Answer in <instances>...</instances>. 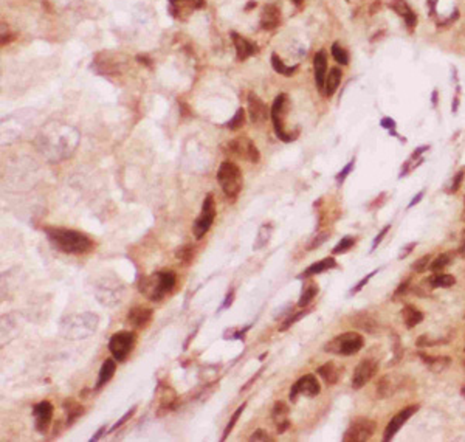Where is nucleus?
Here are the masks:
<instances>
[{"mask_svg": "<svg viewBox=\"0 0 465 442\" xmlns=\"http://www.w3.org/2000/svg\"><path fill=\"white\" fill-rule=\"evenodd\" d=\"M389 7L393 8L399 16H402L406 22V25L409 28H414L415 23H417V16L415 13L411 10V7L406 4V0H393V2L389 4Z\"/></svg>", "mask_w": 465, "mask_h": 442, "instance_id": "nucleus-23", "label": "nucleus"}, {"mask_svg": "<svg viewBox=\"0 0 465 442\" xmlns=\"http://www.w3.org/2000/svg\"><path fill=\"white\" fill-rule=\"evenodd\" d=\"M116 371V360L115 358H106V361L103 363L101 370H100V376H98L96 380V388L104 386L115 374Z\"/></svg>", "mask_w": 465, "mask_h": 442, "instance_id": "nucleus-25", "label": "nucleus"}, {"mask_svg": "<svg viewBox=\"0 0 465 442\" xmlns=\"http://www.w3.org/2000/svg\"><path fill=\"white\" fill-rule=\"evenodd\" d=\"M424 194H425V192H424V191H420V192H419L417 195H414V199H412V200L409 202L408 208H412V207H414L415 204H419V202H420V199L424 197Z\"/></svg>", "mask_w": 465, "mask_h": 442, "instance_id": "nucleus-52", "label": "nucleus"}, {"mask_svg": "<svg viewBox=\"0 0 465 442\" xmlns=\"http://www.w3.org/2000/svg\"><path fill=\"white\" fill-rule=\"evenodd\" d=\"M329 236H327V233H321V234H318L312 242H310V245H309V249L307 250H313V249H316V247H320V245L327 239Z\"/></svg>", "mask_w": 465, "mask_h": 442, "instance_id": "nucleus-47", "label": "nucleus"}, {"mask_svg": "<svg viewBox=\"0 0 465 442\" xmlns=\"http://www.w3.org/2000/svg\"><path fill=\"white\" fill-rule=\"evenodd\" d=\"M408 284H409V281H405V283H402V284H400V287H399V290L396 292V295H399V293L405 292V290H406V287H408Z\"/></svg>", "mask_w": 465, "mask_h": 442, "instance_id": "nucleus-58", "label": "nucleus"}, {"mask_svg": "<svg viewBox=\"0 0 465 442\" xmlns=\"http://www.w3.org/2000/svg\"><path fill=\"white\" fill-rule=\"evenodd\" d=\"M53 405L48 400H42L33 408V416H34V427L39 433H45L48 430L53 419Z\"/></svg>", "mask_w": 465, "mask_h": 442, "instance_id": "nucleus-15", "label": "nucleus"}, {"mask_svg": "<svg viewBox=\"0 0 465 442\" xmlns=\"http://www.w3.org/2000/svg\"><path fill=\"white\" fill-rule=\"evenodd\" d=\"M96 297L98 301L104 306H115L116 303L121 301V297H123V286L116 281L110 283L106 279L103 284H98Z\"/></svg>", "mask_w": 465, "mask_h": 442, "instance_id": "nucleus-12", "label": "nucleus"}, {"mask_svg": "<svg viewBox=\"0 0 465 442\" xmlns=\"http://www.w3.org/2000/svg\"><path fill=\"white\" fill-rule=\"evenodd\" d=\"M255 7H256V2H255V0H251V2H250V4H248L247 7H245V10L248 11V10H251V8H255Z\"/></svg>", "mask_w": 465, "mask_h": 442, "instance_id": "nucleus-59", "label": "nucleus"}, {"mask_svg": "<svg viewBox=\"0 0 465 442\" xmlns=\"http://www.w3.org/2000/svg\"><path fill=\"white\" fill-rule=\"evenodd\" d=\"M341 76H343L341 68L333 67V68L329 70V75L326 76V83H324V92H323L326 96H332L336 92V89L341 83Z\"/></svg>", "mask_w": 465, "mask_h": 442, "instance_id": "nucleus-26", "label": "nucleus"}, {"mask_svg": "<svg viewBox=\"0 0 465 442\" xmlns=\"http://www.w3.org/2000/svg\"><path fill=\"white\" fill-rule=\"evenodd\" d=\"M288 413H290V408H288V405H287L285 402L278 400V402L273 405V410H272V419H273V422L278 425V433H284V431L290 427Z\"/></svg>", "mask_w": 465, "mask_h": 442, "instance_id": "nucleus-21", "label": "nucleus"}, {"mask_svg": "<svg viewBox=\"0 0 465 442\" xmlns=\"http://www.w3.org/2000/svg\"><path fill=\"white\" fill-rule=\"evenodd\" d=\"M335 267H336L335 259H333V258H326V259L316 261L315 264L309 265V267L304 270V272H303V275H301L300 278H310V276H313V275H320V273L326 272V270H330V268H335Z\"/></svg>", "mask_w": 465, "mask_h": 442, "instance_id": "nucleus-24", "label": "nucleus"}, {"mask_svg": "<svg viewBox=\"0 0 465 442\" xmlns=\"http://www.w3.org/2000/svg\"><path fill=\"white\" fill-rule=\"evenodd\" d=\"M354 166H355V160H351V162H349V163H348V165H346L345 168H343V169L340 171V173L336 174V183H338V185H341L343 182L346 180V177L349 176V173H351V171L354 169Z\"/></svg>", "mask_w": 465, "mask_h": 442, "instance_id": "nucleus-43", "label": "nucleus"}, {"mask_svg": "<svg viewBox=\"0 0 465 442\" xmlns=\"http://www.w3.org/2000/svg\"><path fill=\"white\" fill-rule=\"evenodd\" d=\"M154 316V310L149 307H143V306H135L128 312V323L135 328V329H143L146 328Z\"/></svg>", "mask_w": 465, "mask_h": 442, "instance_id": "nucleus-18", "label": "nucleus"}, {"mask_svg": "<svg viewBox=\"0 0 465 442\" xmlns=\"http://www.w3.org/2000/svg\"><path fill=\"white\" fill-rule=\"evenodd\" d=\"M378 371V363L372 358H364L358 363L352 376V388L360 389L368 383Z\"/></svg>", "mask_w": 465, "mask_h": 442, "instance_id": "nucleus-13", "label": "nucleus"}, {"mask_svg": "<svg viewBox=\"0 0 465 442\" xmlns=\"http://www.w3.org/2000/svg\"><path fill=\"white\" fill-rule=\"evenodd\" d=\"M313 70H315V84L321 93L324 92V83L327 76V53L324 50L318 52L313 58Z\"/></svg>", "mask_w": 465, "mask_h": 442, "instance_id": "nucleus-19", "label": "nucleus"}, {"mask_svg": "<svg viewBox=\"0 0 465 442\" xmlns=\"http://www.w3.org/2000/svg\"><path fill=\"white\" fill-rule=\"evenodd\" d=\"M214 219H216V202L213 194H206V197L202 204V211L192 225V233L195 239H202L209 231Z\"/></svg>", "mask_w": 465, "mask_h": 442, "instance_id": "nucleus-8", "label": "nucleus"}, {"mask_svg": "<svg viewBox=\"0 0 465 442\" xmlns=\"http://www.w3.org/2000/svg\"><path fill=\"white\" fill-rule=\"evenodd\" d=\"M248 440H250V442H273L275 439H273L270 434H268L267 430L258 428V430L248 437Z\"/></svg>", "mask_w": 465, "mask_h": 442, "instance_id": "nucleus-40", "label": "nucleus"}, {"mask_svg": "<svg viewBox=\"0 0 465 442\" xmlns=\"http://www.w3.org/2000/svg\"><path fill=\"white\" fill-rule=\"evenodd\" d=\"M436 2H437V0H428V7H430L431 14H434V13H436Z\"/></svg>", "mask_w": 465, "mask_h": 442, "instance_id": "nucleus-57", "label": "nucleus"}, {"mask_svg": "<svg viewBox=\"0 0 465 442\" xmlns=\"http://www.w3.org/2000/svg\"><path fill=\"white\" fill-rule=\"evenodd\" d=\"M176 256H177L180 261L189 262V261L192 259V247H191V245H186V247H182L180 250H177Z\"/></svg>", "mask_w": 465, "mask_h": 442, "instance_id": "nucleus-45", "label": "nucleus"}, {"mask_svg": "<svg viewBox=\"0 0 465 442\" xmlns=\"http://www.w3.org/2000/svg\"><path fill=\"white\" fill-rule=\"evenodd\" d=\"M270 234H272V225H268V224L262 225L261 230H259V234L256 237V242L253 245L255 250H261L262 247H265L268 239H270Z\"/></svg>", "mask_w": 465, "mask_h": 442, "instance_id": "nucleus-34", "label": "nucleus"}, {"mask_svg": "<svg viewBox=\"0 0 465 442\" xmlns=\"http://www.w3.org/2000/svg\"><path fill=\"white\" fill-rule=\"evenodd\" d=\"M451 262V255L450 253H442V255H439L431 264H430V268L433 270V272H442V270L448 265Z\"/></svg>", "mask_w": 465, "mask_h": 442, "instance_id": "nucleus-37", "label": "nucleus"}, {"mask_svg": "<svg viewBox=\"0 0 465 442\" xmlns=\"http://www.w3.org/2000/svg\"><path fill=\"white\" fill-rule=\"evenodd\" d=\"M261 373H262V370H261V371H258V373H256V376H253V377H251V379H250V380H248V382L245 383V386H243V388H242L240 391H245V389H248V388L251 386V383H253V382H255V380H256V379H258L259 376H261Z\"/></svg>", "mask_w": 465, "mask_h": 442, "instance_id": "nucleus-55", "label": "nucleus"}, {"mask_svg": "<svg viewBox=\"0 0 465 442\" xmlns=\"http://www.w3.org/2000/svg\"><path fill=\"white\" fill-rule=\"evenodd\" d=\"M245 407H247V404L243 402L234 413H233V416H231V419H230V422L227 424V427H225V430H224V436H222V440H225L228 436H230V433H231V430L234 428V425H236V422L239 421V417H240V414L243 413V410H245Z\"/></svg>", "mask_w": 465, "mask_h": 442, "instance_id": "nucleus-38", "label": "nucleus"}, {"mask_svg": "<svg viewBox=\"0 0 465 442\" xmlns=\"http://www.w3.org/2000/svg\"><path fill=\"white\" fill-rule=\"evenodd\" d=\"M382 126H383L385 129H389V131L394 132V129H396V121H394L393 118H383V119H382Z\"/></svg>", "mask_w": 465, "mask_h": 442, "instance_id": "nucleus-50", "label": "nucleus"}, {"mask_svg": "<svg viewBox=\"0 0 465 442\" xmlns=\"http://www.w3.org/2000/svg\"><path fill=\"white\" fill-rule=\"evenodd\" d=\"M375 431V422L374 421H355L351 424V427L346 430L343 440L345 442H364L372 437Z\"/></svg>", "mask_w": 465, "mask_h": 442, "instance_id": "nucleus-11", "label": "nucleus"}, {"mask_svg": "<svg viewBox=\"0 0 465 442\" xmlns=\"http://www.w3.org/2000/svg\"><path fill=\"white\" fill-rule=\"evenodd\" d=\"M330 52H332V56H333V59L338 62V64H341V65H348L349 64V55H348V52L343 48L340 44H333L332 45V48H330Z\"/></svg>", "mask_w": 465, "mask_h": 442, "instance_id": "nucleus-35", "label": "nucleus"}, {"mask_svg": "<svg viewBox=\"0 0 465 442\" xmlns=\"http://www.w3.org/2000/svg\"><path fill=\"white\" fill-rule=\"evenodd\" d=\"M98 316L90 312L73 313L61 323V334L70 340H82L90 337L98 328Z\"/></svg>", "mask_w": 465, "mask_h": 442, "instance_id": "nucleus-4", "label": "nucleus"}, {"mask_svg": "<svg viewBox=\"0 0 465 442\" xmlns=\"http://www.w3.org/2000/svg\"><path fill=\"white\" fill-rule=\"evenodd\" d=\"M287 106H288V96L285 93H279L275 98V103L270 109V118L273 121L275 134L281 141L290 143L297 138V132H287L285 131V115H287Z\"/></svg>", "mask_w": 465, "mask_h": 442, "instance_id": "nucleus-6", "label": "nucleus"}, {"mask_svg": "<svg viewBox=\"0 0 465 442\" xmlns=\"http://www.w3.org/2000/svg\"><path fill=\"white\" fill-rule=\"evenodd\" d=\"M176 283L177 276L173 270H163V272L141 278L138 283V290L151 301H161L167 293L174 290Z\"/></svg>", "mask_w": 465, "mask_h": 442, "instance_id": "nucleus-3", "label": "nucleus"}, {"mask_svg": "<svg viewBox=\"0 0 465 442\" xmlns=\"http://www.w3.org/2000/svg\"><path fill=\"white\" fill-rule=\"evenodd\" d=\"M430 261H431V256L430 255H425V256H422L419 261H415L412 265H411V268L414 270V272H417V273H422V272H425V270L428 268V265H430Z\"/></svg>", "mask_w": 465, "mask_h": 442, "instance_id": "nucleus-42", "label": "nucleus"}, {"mask_svg": "<svg viewBox=\"0 0 465 442\" xmlns=\"http://www.w3.org/2000/svg\"><path fill=\"white\" fill-rule=\"evenodd\" d=\"M363 337L355 332H346L336 335L324 345V351L336 355H354L363 348Z\"/></svg>", "mask_w": 465, "mask_h": 442, "instance_id": "nucleus-7", "label": "nucleus"}, {"mask_svg": "<svg viewBox=\"0 0 465 442\" xmlns=\"http://www.w3.org/2000/svg\"><path fill=\"white\" fill-rule=\"evenodd\" d=\"M291 2H293V4H295V5H298V7H300V5H301V4L304 2V0H291Z\"/></svg>", "mask_w": 465, "mask_h": 442, "instance_id": "nucleus-60", "label": "nucleus"}, {"mask_svg": "<svg viewBox=\"0 0 465 442\" xmlns=\"http://www.w3.org/2000/svg\"><path fill=\"white\" fill-rule=\"evenodd\" d=\"M463 236H465V230H463Z\"/></svg>", "mask_w": 465, "mask_h": 442, "instance_id": "nucleus-61", "label": "nucleus"}, {"mask_svg": "<svg viewBox=\"0 0 465 442\" xmlns=\"http://www.w3.org/2000/svg\"><path fill=\"white\" fill-rule=\"evenodd\" d=\"M47 239L53 247L67 255H86L95 247V242L78 230L61 228V227H47L44 228Z\"/></svg>", "mask_w": 465, "mask_h": 442, "instance_id": "nucleus-2", "label": "nucleus"}, {"mask_svg": "<svg viewBox=\"0 0 465 442\" xmlns=\"http://www.w3.org/2000/svg\"><path fill=\"white\" fill-rule=\"evenodd\" d=\"M402 316H403V322H405L408 329L415 328L419 323H422V320H424V313L419 309L411 307V306H406L402 310Z\"/></svg>", "mask_w": 465, "mask_h": 442, "instance_id": "nucleus-28", "label": "nucleus"}, {"mask_svg": "<svg viewBox=\"0 0 465 442\" xmlns=\"http://www.w3.org/2000/svg\"><path fill=\"white\" fill-rule=\"evenodd\" d=\"M316 373H318V376L323 377V380H324L327 385H335V383L338 382V379H340V371H338V368H336L332 361H327V363L321 365L320 368H318Z\"/></svg>", "mask_w": 465, "mask_h": 442, "instance_id": "nucleus-27", "label": "nucleus"}, {"mask_svg": "<svg viewBox=\"0 0 465 442\" xmlns=\"http://www.w3.org/2000/svg\"><path fill=\"white\" fill-rule=\"evenodd\" d=\"M106 431H107V428H106V425H103L100 430H98V431H96V433H95V434L90 437V442H96V440H100V439L104 436V433H106Z\"/></svg>", "mask_w": 465, "mask_h": 442, "instance_id": "nucleus-51", "label": "nucleus"}, {"mask_svg": "<svg viewBox=\"0 0 465 442\" xmlns=\"http://www.w3.org/2000/svg\"><path fill=\"white\" fill-rule=\"evenodd\" d=\"M375 273H377V270H374V272H371V273H369L368 276H364V278H363V279H361V281H360V283H358V284H357V286H355V287H354V289L351 290V293H352V295L358 293V292H360V290H361V289H363V287H364L366 284H368V283H369V279H371V278H372V276H374Z\"/></svg>", "mask_w": 465, "mask_h": 442, "instance_id": "nucleus-46", "label": "nucleus"}, {"mask_svg": "<svg viewBox=\"0 0 465 442\" xmlns=\"http://www.w3.org/2000/svg\"><path fill=\"white\" fill-rule=\"evenodd\" d=\"M389 228H391V225H386V227H385V228H383V230H382V231H380V233L375 236V239H374V242H372V249H371V252H374V250L377 249V245H378V244L383 240V237L386 236V233L389 231Z\"/></svg>", "mask_w": 465, "mask_h": 442, "instance_id": "nucleus-48", "label": "nucleus"}, {"mask_svg": "<svg viewBox=\"0 0 465 442\" xmlns=\"http://www.w3.org/2000/svg\"><path fill=\"white\" fill-rule=\"evenodd\" d=\"M428 283L431 287H445L447 289V287H451L456 283V279L454 276L447 275V273H436L428 279Z\"/></svg>", "mask_w": 465, "mask_h": 442, "instance_id": "nucleus-32", "label": "nucleus"}, {"mask_svg": "<svg viewBox=\"0 0 465 442\" xmlns=\"http://www.w3.org/2000/svg\"><path fill=\"white\" fill-rule=\"evenodd\" d=\"M233 297H234V293H233V292H230V293L227 295V300H225V303H224V306H222L224 309H225V307H228V306H231V303H233Z\"/></svg>", "mask_w": 465, "mask_h": 442, "instance_id": "nucleus-56", "label": "nucleus"}, {"mask_svg": "<svg viewBox=\"0 0 465 442\" xmlns=\"http://www.w3.org/2000/svg\"><path fill=\"white\" fill-rule=\"evenodd\" d=\"M272 67L276 73H279V75H282V76H291L293 73L298 70L297 65H291V67L285 65L284 61L276 53H272Z\"/></svg>", "mask_w": 465, "mask_h": 442, "instance_id": "nucleus-30", "label": "nucleus"}, {"mask_svg": "<svg viewBox=\"0 0 465 442\" xmlns=\"http://www.w3.org/2000/svg\"><path fill=\"white\" fill-rule=\"evenodd\" d=\"M354 244H355V239L354 237H343L335 247H333V250H332V253L333 255H341V253H346L349 249H352L354 247Z\"/></svg>", "mask_w": 465, "mask_h": 442, "instance_id": "nucleus-39", "label": "nucleus"}, {"mask_svg": "<svg viewBox=\"0 0 465 442\" xmlns=\"http://www.w3.org/2000/svg\"><path fill=\"white\" fill-rule=\"evenodd\" d=\"M217 182L227 197L234 200L240 194L242 186H243V177H242L240 168L230 160L224 162L217 171Z\"/></svg>", "mask_w": 465, "mask_h": 442, "instance_id": "nucleus-5", "label": "nucleus"}, {"mask_svg": "<svg viewBox=\"0 0 465 442\" xmlns=\"http://www.w3.org/2000/svg\"><path fill=\"white\" fill-rule=\"evenodd\" d=\"M79 143V134L75 128L53 125L37 135L39 151L52 162H61L75 152Z\"/></svg>", "mask_w": 465, "mask_h": 442, "instance_id": "nucleus-1", "label": "nucleus"}, {"mask_svg": "<svg viewBox=\"0 0 465 442\" xmlns=\"http://www.w3.org/2000/svg\"><path fill=\"white\" fill-rule=\"evenodd\" d=\"M320 383H318L316 377L313 374H307L304 377H301L295 385L291 386L290 389V400L295 402L298 396H307V397H313L316 394H320Z\"/></svg>", "mask_w": 465, "mask_h": 442, "instance_id": "nucleus-14", "label": "nucleus"}, {"mask_svg": "<svg viewBox=\"0 0 465 442\" xmlns=\"http://www.w3.org/2000/svg\"><path fill=\"white\" fill-rule=\"evenodd\" d=\"M248 115L250 119L255 125H264V123L270 116V110H268L267 104L261 100V98L256 93H248Z\"/></svg>", "mask_w": 465, "mask_h": 442, "instance_id": "nucleus-16", "label": "nucleus"}, {"mask_svg": "<svg viewBox=\"0 0 465 442\" xmlns=\"http://www.w3.org/2000/svg\"><path fill=\"white\" fill-rule=\"evenodd\" d=\"M307 313H309V310H301V312H298V313H295V315H291L290 318H287V320L284 322V325L279 326V331H281V332L287 331L291 325H295L297 322H300L301 318H303L304 315H307Z\"/></svg>", "mask_w": 465, "mask_h": 442, "instance_id": "nucleus-41", "label": "nucleus"}, {"mask_svg": "<svg viewBox=\"0 0 465 442\" xmlns=\"http://www.w3.org/2000/svg\"><path fill=\"white\" fill-rule=\"evenodd\" d=\"M316 293H318V287H316V284L315 283H309V284H306L304 286V289H303V292H301V297H300V301H298V306L301 307V309H304V307H307L310 303H312V300L316 297Z\"/></svg>", "mask_w": 465, "mask_h": 442, "instance_id": "nucleus-31", "label": "nucleus"}, {"mask_svg": "<svg viewBox=\"0 0 465 442\" xmlns=\"http://www.w3.org/2000/svg\"><path fill=\"white\" fill-rule=\"evenodd\" d=\"M419 410V407L417 405H412V407H408V408H405V410H402L399 414H396L393 419H391V422L388 424V427H386V430H385V436H383V440L385 442H388V440H391L394 436H396V433L403 427V424L409 419V417Z\"/></svg>", "mask_w": 465, "mask_h": 442, "instance_id": "nucleus-17", "label": "nucleus"}, {"mask_svg": "<svg viewBox=\"0 0 465 442\" xmlns=\"http://www.w3.org/2000/svg\"><path fill=\"white\" fill-rule=\"evenodd\" d=\"M231 39H233V44H234V48H236V55H237L239 61H245L258 52L256 44L250 42L248 39H245L243 36H240L234 31L231 33Z\"/></svg>", "mask_w": 465, "mask_h": 442, "instance_id": "nucleus-20", "label": "nucleus"}, {"mask_svg": "<svg viewBox=\"0 0 465 442\" xmlns=\"http://www.w3.org/2000/svg\"><path fill=\"white\" fill-rule=\"evenodd\" d=\"M377 392H378V396H380L382 399L389 397V396L394 392V380L391 379L389 376L383 377V379L380 380L378 386H377Z\"/></svg>", "mask_w": 465, "mask_h": 442, "instance_id": "nucleus-33", "label": "nucleus"}, {"mask_svg": "<svg viewBox=\"0 0 465 442\" xmlns=\"http://www.w3.org/2000/svg\"><path fill=\"white\" fill-rule=\"evenodd\" d=\"M137 61H140V64H144V65H151V64H152V59H151V58L143 56V55H138V56H137Z\"/></svg>", "mask_w": 465, "mask_h": 442, "instance_id": "nucleus-54", "label": "nucleus"}, {"mask_svg": "<svg viewBox=\"0 0 465 442\" xmlns=\"http://www.w3.org/2000/svg\"><path fill=\"white\" fill-rule=\"evenodd\" d=\"M245 110H243L242 107L240 109H237L236 110V113H234V116L227 123V128L230 129V131H237V129H240L242 126H243V123H245Z\"/></svg>", "mask_w": 465, "mask_h": 442, "instance_id": "nucleus-36", "label": "nucleus"}, {"mask_svg": "<svg viewBox=\"0 0 465 442\" xmlns=\"http://www.w3.org/2000/svg\"><path fill=\"white\" fill-rule=\"evenodd\" d=\"M135 411H137V405H135V407H132V408H131V410H129V411H128V413H126V414H124L123 417H121V419H119V421H118L116 424H113V427H112V428H110L109 431H110V433H113V431H116V430H118L119 427H123V425H124V424H126V422H128L129 419H131V417H132V416L135 414Z\"/></svg>", "mask_w": 465, "mask_h": 442, "instance_id": "nucleus-44", "label": "nucleus"}, {"mask_svg": "<svg viewBox=\"0 0 465 442\" xmlns=\"http://www.w3.org/2000/svg\"><path fill=\"white\" fill-rule=\"evenodd\" d=\"M414 247H415V244H414V242H412V244H409L408 247H405V252H402V253L399 255V258H400V259H402V258H406V256H408V255L412 252V249H414Z\"/></svg>", "mask_w": 465, "mask_h": 442, "instance_id": "nucleus-53", "label": "nucleus"}, {"mask_svg": "<svg viewBox=\"0 0 465 442\" xmlns=\"http://www.w3.org/2000/svg\"><path fill=\"white\" fill-rule=\"evenodd\" d=\"M463 366H465V361H463Z\"/></svg>", "mask_w": 465, "mask_h": 442, "instance_id": "nucleus-62", "label": "nucleus"}, {"mask_svg": "<svg viewBox=\"0 0 465 442\" xmlns=\"http://www.w3.org/2000/svg\"><path fill=\"white\" fill-rule=\"evenodd\" d=\"M462 179H463V171H460V173L456 174V177H454V180H453V185H451V188H450L451 192H456V191L459 189V186H460V183H462Z\"/></svg>", "mask_w": 465, "mask_h": 442, "instance_id": "nucleus-49", "label": "nucleus"}, {"mask_svg": "<svg viewBox=\"0 0 465 442\" xmlns=\"http://www.w3.org/2000/svg\"><path fill=\"white\" fill-rule=\"evenodd\" d=\"M228 149L236 157L243 158V160H248L251 163H258L259 158H261V154L258 151L256 144L250 138H247V137H237V138L231 140L228 143Z\"/></svg>", "mask_w": 465, "mask_h": 442, "instance_id": "nucleus-10", "label": "nucleus"}, {"mask_svg": "<svg viewBox=\"0 0 465 442\" xmlns=\"http://www.w3.org/2000/svg\"><path fill=\"white\" fill-rule=\"evenodd\" d=\"M135 345L134 332H116L109 340V351L116 361H124Z\"/></svg>", "mask_w": 465, "mask_h": 442, "instance_id": "nucleus-9", "label": "nucleus"}, {"mask_svg": "<svg viewBox=\"0 0 465 442\" xmlns=\"http://www.w3.org/2000/svg\"><path fill=\"white\" fill-rule=\"evenodd\" d=\"M281 23V11L276 5H267L261 16L262 30H275Z\"/></svg>", "mask_w": 465, "mask_h": 442, "instance_id": "nucleus-22", "label": "nucleus"}, {"mask_svg": "<svg viewBox=\"0 0 465 442\" xmlns=\"http://www.w3.org/2000/svg\"><path fill=\"white\" fill-rule=\"evenodd\" d=\"M62 407H64V410L67 413V425H71L84 413V407L79 405L76 400H65L62 404Z\"/></svg>", "mask_w": 465, "mask_h": 442, "instance_id": "nucleus-29", "label": "nucleus"}]
</instances>
